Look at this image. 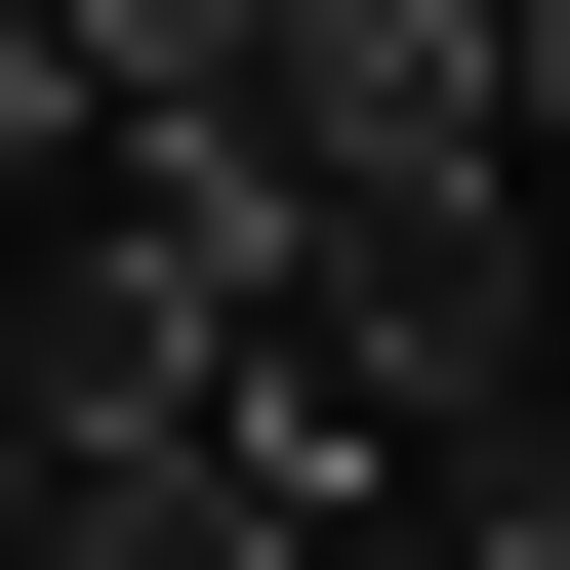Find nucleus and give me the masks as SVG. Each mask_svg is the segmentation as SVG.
I'll return each mask as SVG.
<instances>
[{"mask_svg": "<svg viewBox=\"0 0 570 570\" xmlns=\"http://www.w3.org/2000/svg\"><path fill=\"white\" fill-rule=\"evenodd\" d=\"M41 570H326V489H245V449L164 407V449H41Z\"/></svg>", "mask_w": 570, "mask_h": 570, "instance_id": "obj_1", "label": "nucleus"}, {"mask_svg": "<svg viewBox=\"0 0 570 570\" xmlns=\"http://www.w3.org/2000/svg\"><path fill=\"white\" fill-rule=\"evenodd\" d=\"M489 164H570V0H489Z\"/></svg>", "mask_w": 570, "mask_h": 570, "instance_id": "obj_2", "label": "nucleus"}, {"mask_svg": "<svg viewBox=\"0 0 570 570\" xmlns=\"http://www.w3.org/2000/svg\"><path fill=\"white\" fill-rule=\"evenodd\" d=\"M0 570H41V407H0Z\"/></svg>", "mask_w": 570, "mask_h": 570, "instance_id": "obj_3", "label": "nucleus"}]
</instances>
